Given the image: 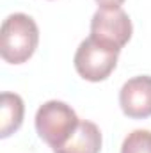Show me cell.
<instances>
[{"label":"cell","instance_id":"9c48e42d","mask_svg":"<svg viewBox=\"0 0 151 153\" xmlns=\"http://www.w3.org/2000/svg\"><path fill=\"white\" fill-rule=\"evenodd\" d=\"M124 0H96V4L100 7H121Z\"/></svg>","mask_w":151,"mask_h":153},{"label":"cell","instance_id":"277c9868","mask_svg":"<svg viewBox=\"0 0 151 153\" xmlns=\"http://www.w3.org/2000/svg\"><path fill=\"white\" fill-rule=\"evenodd\" d=\"M133 25L121 7H98L91 20V38L121 50L132 38Z\"/></svg>","mask_w":151,"mask_h":153},{"label":"cell","instance_id":"5b68a950","mask_svg":"<svg viewBox=\"0 0 151 153\" xmlns=\"http://www.w3.org/2000/svg\"><path fill=\"white\" fill-rule=\"evenodd\" d=\"M119 105L130 119L151 117V76L139 75L126 80L119 91Z\"/></svg>","mask_w":151,"mask_h":153},{"label":"cell","instance_id":"52a82bcc","mask_svg":"<svg viewBox=\"0 0 151 153\" xmlns=\"http://www.w3.org/2000/svg\"><path fill=\"white\" fill-rule=\"evenodd\" d=\"M25 116V103L16 93H2L0 94V137L7 139L14 132L20 130Z\"/></svg>","mask_w":151,"mask_h":153},{"label":"cell","instance_id":"ba28073f","mask_svg":"<svg viewBox=\"0 0 151 153\" xmlns=\"http://www.w3.org/2000/svg\"><path fill=\"white\" fill-rule=\"evenodd\" d=\"M121 153H151V132L150 130L130 132L123 141Z\"/></svg>","mask_w":151,"mask_h":153},{"label":"cell","instance_id":"8992f818","mask_svg":"<svg viewBox=\"0 0 151 153\" xmlns=\"http://www.w3.org/2000/svg\"><path fill=\"white\" fill-rule=\"evenodd\" d=\"M101 144L103 137L98 125L87 119H80L75 134L61 148H55L53 153H100Z\"/></svg>","mask_w":151,"mask_h":153},{"label":"cell","instance_id":"3957f363","mask_svg":"<svg viewBox=\"0 0 151 153\" xmlns=\"http://www.w3.org/2000/svg\"><path fill=\"white\" fill-rule=\"evenodd\" d=\"M117 48L109 46L94 38L84 39L75 52V70L87 82H101L109 78L117 66Z\"/></svg>","mask_w":151,"mask_h":153},{"label":"cell","instance_id":"7a4b0ae2","mask_svg":"<svg viewBox=\"0 0 151 153\" xmlns=\"http://www.w3.org/2000/svg\"><path fill=\"white\" fill-rule=\"evenodd\" d=\"M78 123L80 119L71 105L59 100L44 102L36 112L38 135L52 150L61 148L75 134Z\"/></svg>","mask_w":151,"mask_h":153},{"label":"cell","instance_id":"6da1fadb","mask_svg":"<svg viewBox=\"0 0 151 153\" xmlns=\"http://www.w3.org/2000/svg\"><path fill=\"white\" fill-rule=\"evenodd\" d=\"M39 45V29L25 13L9 14L0 30V55L9 64L27 62Z\"/></svg>","mask_w":151,"mask_h":153}]
</instances>
